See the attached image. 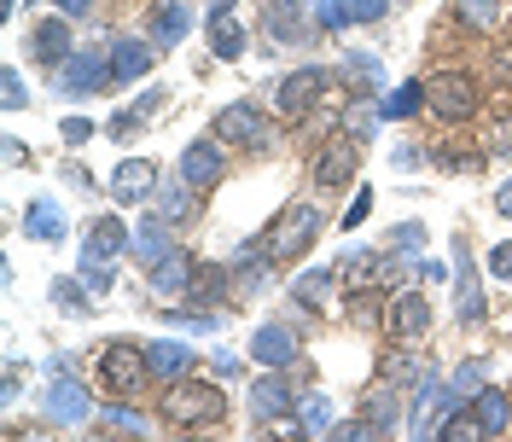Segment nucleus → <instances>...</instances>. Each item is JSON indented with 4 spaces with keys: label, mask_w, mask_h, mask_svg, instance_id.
Returning <instances> with one entry per match:
<instances>
[{
    "label": "nucleus",
    "mask_w": 512,
    "mask_h": 442,
    "mask_svg": "<svg viewBox=\"0 0 512 442\" xmlns=\"http://www.w3.org/2000/svg\"><path fill=\"white\" fill-rule=\"evenodd\" d=\"M204 30H210V53L216 59H245V30H239V18H233V0H210V18H204Z\"/></svg>",
    "instance_id": "obj_21"
},
{
    "label": "nucleus",
    "mask_w": 512,
    "mask_h": 442,
    "mask_svg": "<svg viewBox=\"0 0 512 442\" xmlns=\"http://www.w3.org/2000/svg\"><path fill=\"white\" fill-rule=\"evenodd\" d=\"M94 425H99V431H134V437H146V431H152V419L134 408V402H111L105 413H94Z\"/></svg>",
    "instance_id": "obj_37"
},
{
    "label": "nucleus",
    "mask_w": 512,
    "mask_h": 442,
    "mask_svg": "<svg viewBox=\"0 0 512 442\" xmlns=\"http://www.w3.org/2000/svg\"><path fill=\"white\" fill-rule=\"evenodd\" d=\"M297 437H332V425H338V413H332V396L326 390H303L297 396Z\"/></svg>",
    "instance_id": "obj_25"
},
{
    "label": "nucleus",
    "mask_w": 512,
    "mask_h": 442,
    "mask_svg": "<svg viewBox=\"0 0 512 442\" xmlns=\"http://www.w3.org/2000/svg\"><path fill=\"white\" fill-rule=\"evenodd\" d=\"M425 239H431V233H425V221H396V227H390V245H396L402 256H414Z\"/></svg>",
    "instance_id": "obj_43"
},
{
    "label": "nucleus",
    "mask_w": 512,
    "mask_h": 442,
    "mask_svg": "<svg viewBox=\"0 0 512 442\" xmlns=\"http://www.w3.org/2000/svg\"><path fill=\"white\" fill-rule=\"evenodd\" d=\"M367 210H373V187H361V192H355V204H350V210H344V227H350V233H355V227L367 221Z\"/></svg>",
    "instance_id": "obj_49"
},
{
    "label": "nucleus",
    "mask_w": 512,
    "mask_h": 442,
    "mask_svg": "<svg viewBox=\"0 0 512 442\" xmlns=\"http://www.w3.org/2000/svg\"><path fill=\"white\" fill-rule=\"evenodd\" d=\"M134 251V233H128L123 216H94L88 221V233H82V256H94V262H123V256Z\"/></svg>",
    "instance_id": "obj_17"
},
{
    "label": "nucleus",
    "mask_w": 512,
    "mask_h": 442,
    "mask_svg": "<svg viewBox=\"0 0 512 442\" xmlns=\"http://www.w3.org/2000/svg\"><path fill=\"white\" fill-rule=\"evenodd\" d=\"M338 76L350 82L355 94H379V88H384V59H379V53H344Z\"/></svg>",
    "instance_id": "obj_32"
},
{
    "label": "nucleus",
    "mask_w": 512,
    "mask_h": 442,
    "mask_svg": "<svg viewBox=\"0 0 512 442\" xmlns=\"http://www.w3.org/2000/svg\"><path fill=\"white\" fill-rule=\"evenodd\" d=\"M384 12H390V0H350V18H355V24H379Z\"/></svg>",
    "instance_id": "obj_47"
},
{
    "label": "nucleus",
    "mask_w": 512,
    "mask_h": 442,
    "mask_svg": "<svg viewBox=\"0 0 512 442\" xmlns=\"http://www.w3.org/2000/svg\"><path fill=\"white\" fill-rule=\"evenodd\" d=\"M175 245H181V239H175V227H169V221L158 216V210H152V216L140 221V227H134V262H140V268H158L163 256L175 251Z\"/></svg>",
    "instance_id": "obj_23"
},
{
    "label": "nucleus",
    "mask_w": 512,
    "mask_h": 442,
    "mask_svg": "<svg viewBox=\"0 0 512 442\" xmlns=\"http://www.w3.org/2000/svg\"><path fill=\"white\" fill-rule=\"evenodd\" d=\"M454 18L478 35H495L507 24V0H454Z\"/></svg>",
    "instance_id": "obj_34"
},
{
    "label": "nucleus",
    "mask_w": 512,
    "mask_h": 442,
    "mask_svg": "<svg viewBox=\"0 0 512 442\" xmlns=\"http://www.w3.org/2000/svg\"><path fill=\"white\" fill-rule=\"evenodd\" d=\"M454 315H460V326H483V280L466 233H454Z\"/></svg>",
    "instance_id": "obj_12"
},
{
    "label": "nucleus",
    "mask_w": 512,
    "mask_h": 442,
    "mask_svg": "<svg viewBox=\"0 0 512 442\" xmlns=\"http://www.w3.org/2000/svg\"><path fill=\"white\" fill-rule=\"evenodd\" d=\"M227 291H233V262H198L187 291H181V303H192V309H222Z\"/></svg>",
    "instance_id": "obj_18"
},
{
    "label": "nucleus",
    "mask_w": 512,
    "mask_h": 442,
    "mask_svg": "<svg viewBox=\"0 0 512 442\" xmlns=\"http://www.w3.org/2000/svg\"><path fill=\"white\" fill-rule=\"evenodd\" d=\"M495 210H501V216L512 221V175H507V181H501V187H495Z\"/></svg>",
    "instance_id": "obj_54"
},
{
    "label": "nucleus",
    "mask_w": 512,
    "mask_h": 442,
    "mask_svg": "<svg viewBox=\"0 0 512 442\" xmlns=\"http://www.w3.org/2000/svg\"><path fill=\"white\" fill-rule=\"evenodd\" d=\"M361 413H367L379 431H396V425H402V396H396V384L379 379L373 390H361Z\"/></svg>",
    "instance_id": "obj_30"
},
{
    "label": "nucleus",
    "mask_w": 512,
    "mask_h": 442,
    "mask_svg": "<svg viewBox=\"0 0 512 442\" xmlns=\"http://www.w3.org/2000/svg\"><path fill=\"white\" fill-rule=\"evenodd\" d=\"M361 140L355 134H332V140H320L315 146V163H309V175H315V187L320 192H344V187H355V169H361Z\"/></svg>",
    "instance_id": "obj_6"
},
{
    "label": "nucleus",
    "mask_w": 512,
    "mask_h": 442,
    "mask_svg": "<svg viewBox=\"0 0 512 442\" xmlns=\"http://www.w3.org/2000/svg\"><path fill=\"white\" fill-rule=\"evenodd\" d=\"M379 123H384V111H379V99H367V94L350 99V105H344V117H338V128H344V134H355L361 146H373Z\"/></svg>",
    "instance_id": "obj_35"
},
{
    "label": "nucleus",
    "mask_w": 512,
    "mask_h": 442,
    "mask_svg": "<svg viewBox=\"0 0 512 442\" xmlns=\"http://www.w3.org/2000/svg\"><path fill=\"white\" fill-rule=\"evenodd\" d=\"M140 123H146V117H140V111H123V117H117V123H111V134H117V140H128V134H140Z\"/></svg>",
    "instance_id": "obj_51"
},
{
    "label": "nucleus",
    "mask_w": 512,
    "mask_h": 442,
    "mask_svg": "<svg viewBox=\"0 0 512 442\" xmlns=\"http://www.w3.org/2000/svg\"><path fill=\"white\" fill-rule=\"evenodd\" d=\"M483 384H489V361H460V367H454V379H448V390H454L460 402H472Z\"/></svg>",
    "instance_id": "obj_39"
},
{
    "label": "nucleus",
    "mask_w": 512,
    "mask_h": 442,
    "mask_svg": "<svg viewBox=\"0 0 512 442\" xmlns=\"http://www.w3.org/2000/svg\"><path fill=\"white\" fill-rule=\"evenodd\" d=\"M251 419L256 425H291L297 419V390L286 384L280 367H262V379L251 384Z\"/></svg>",
    "instance_id": "obj_11"
},
{
    "label": "nucleus",
    "mask_w": 512,
    "mask_h": 442,
    "mask_svg": "<svg viewBox=\"0 0 512 442\" xmlns=\"http://www.w3.org/2000/svg\"><path fill=\"white\" fill-rule=\"evenodd\" d=\"M379 379H390L396 390H419V384L431 379V367H425V361H419L408 344H396V349L379 361Z\"/></svg>",
    "instance_id": "obj_29"
},
{
    "label": "nucleus",
    "mask_w": 512,
    "mask_h": 442,
    "mask_svg": "<svg viewBox=\"0 0 512 442\" xmlns=\"http://www.w3.org/2000/svg\"><path fill=\"white\" fill-rule=\"evenodd\" d=\"M99 390L111 396V402H134L146 384H152V367H146V344H134V338H111V344L99 349Z\"/></svg>",
    "instance_id": "obj_2"
},
{
    "label": "nucleus",
    "mask_w": 512,
    "mask_h": 442,
    "mask_svg": "<svg viewBox=\"0 0 512 442\" xmlns=\"http://www.w3.org/2000/svg\"><path fill=\"white\" fill-rule=\"evenodd\" d=\"M384 123H414V117H425V82H402V88H390V94L379 99Z\"/></svg>",
    "instance_id": "obj_33"
},
{
    "label": "nucleus",
    "mask_w": 512,
    "mask_h": 442,
    "mask_svg": "<svg viewBox=\"0 0 512 442\" xmlns=\"http://www.w3.org/2000/svg\"><path fill=\"white\" fill-rule=\"evenodd\" d=\"M24 233L41 239V245H64V233H70V221L53 198H30V210H24Z\"/></svg>",
    "instance_id": "obj_27"
},
{
    "label": "nucleus",
    "mask_w": 512,
    "mask_h": 442,
    "mask_svg": "<svg viewBox=\"0 0 512 442\" xmlns=\"http://www.w3.org/2000/svg\"><path fill=\"white\" fill-rule=\"evenodd\" d=\"M76 274L94 285V297H105V291H111V280H117V268H111V262H94V256H82V268H76Z\"/></svg>",
    "instance_id": "obj_44"
},
{
    "label": "nucleus",
    "mask_w": 512,
    "mask_h": 442,
    "mask_svg": "<svg viewBox=\"0 0 512 442\" xmlns=\"http://www.w3.org/2000/svg\"><path fill=\"white\" fill-rule=\"evenodd\" d=\"M198 198H204V192L192 187V181H181V175H175L169 187H158V198H152V204H158V216L169 221V227H187V221L198 216Z\"/></svg>",
    "instance_id": "obj_26"
},
{
    "label": "nucleus",
    "mask_w": 512,
    "mask_h": 442,
    "mask_svg": "<svg viewBox=\"0 0 512 442\" xmlns=\"http://www.w3.org/2000/svg\"><path fill=\"white\" fill-rule=\"evenodd\" d=\"M251 361L256 367H297L303 361V344H297V332H291L286 320H262L256 326V338H251Z\"/></svg>",
    "instance_id": "obj_14"
},
{
    "label": "nucleus",
    "mask_w": 512,
    "mask_h": 442,
    "mask_svg": "<svg viewBox=\"0 0 512 442\" xmlns=\"http://www.w3.org/2000/svg\"><path fill=\"white\" fill-rule=\"evenodd\" d=\"M59 12H64V18H88V12H94V0H59Z\"/></svg>",
    "instance_id": "obj_55"
},
{
    "label": "nucleus",
    "mask_w": 512,
    "mask_h": 442,
    "mask_svg": "<svg viewBox=\"0 0 512 442\" xmlns=\"http://www.w3.org/2000/svg\"><path fill=\"white\" fill-rule=\"evenodd\" d=\"M262 30L274 47H303L315 35V18H309V6H262Z\"/></svg>",
    "instance_id": "obj_20"
},
{
    "label": "nucleus",
    "mask_w": 512,
    "mask_h": 442,
    "mask_svg": "<svg viewBox=\"0 0 512 442\" xmlns=\"http://www.w3.org/2000/svg\"><path fill=\"white\" fill-rule=\"evenodd\" d=\"M59 134H64V146H82V140H94V123L88 117H64Z\"/></svg>",
    "instance_id": "obj_48"
},
{
    "label": "nucleus",
    "mask_w": 512,
    "mask_h": 442,
    "mask_svg": "<svg viewBox=\"0 0 512 442\" xmlns=\"http://www.w3.org/2000/svg\"><path fill=\"white\" fill-rule=\"evenodd\" d=\"M76 18H64V12H53V18H41L30 30V59L47 64V70H59L70 53H76V30H70Z\"/></svg>",
    "instance_id": "obj_16"
},
{
    "label": "nucleus",
    "mask_w": 512,
    "mask_h": 442,
    "mask_svg": "<svg viewBox=\"0 0 512 442\" xmlns=\"http://www.w3.org/2000/svg\"><path fill=\"white\" fill-rule=\"evenodd\" d=\"M41 413H47L53 425H88V419H94V396H88L82 379H64V367H59V379L41 390Z\"/></svg>",
    "instance_id": "obj_13"
},
{
    "label": "nucleus",
    "mask_w": 512,
    "mask_h": 442,
    "mask_svg": "<svg viewBox=\"0 0 512 442\" xmlns=\"http://www.w3.org/2000/svg\"><path fill=\"white\" fill-rule=\"evenodd\" d=\"M192 268H198V262H192V251H181V245H175L158 268H146V280H152V291H158V297H181V291H187V280H192Z\"/></svg>",
    "instance_id": "obj_28"
},
{
    "label": "nucleus",
    "mask_w": 512,
    "mask_h": 442,
    "mask_svg": "<svg viewBox=\"0 0 512 442\" xmlns=\"http://www.w3.org/2000/svg\"><path fill=\"white\" fill-rule=\"evenodd\" d=\"M472 413H478V431H483V437H507V425H512V396L501 390V384H483L478 396H472Z\"/></svg>",
    "instance_id": "obj_24"
},
{
    "label": "nucleus",
    "mask_w": 512,
    "mask_h": 442,
    "mask_svg": "<svg viewBox=\"0 0 512 442\" xmlns=\"http://www.w3.org/2000/svg\"><path fill=\"white\" fill-rule=\"evenodd\" d=\"M262 6H309V0H262Z\"/></svg>",
    "instance_id": "obj_56"
},
{
    "label": "nucleus",
    "mask_w": 512,
    "mask_h": 442,
    "mask_svg": "<svg viewBox=\"0 0 512 442\" xmlns=\"http://www.w3.org/2000/svg\"><path fill=\"white\" fill-rule=\"evenodd\" d=\"M0 99H6V111H30V88H24L18 64H6V70H0Z\"/></svg>",
    "instance_id": "obj_42"
},
{
    "label": "nucleus",
    "mask_w": 512,
    "mask_h": 442,
    "mask_svg": "<svg viewBox=\"0 0 512 442\" xmlns=\"http://www.w3.org/2000/svg\"><path fill=\"white\" fill-rule=\"evenodd\" d=\"M309 18H315V30H350V0H309Z\"/></svg>",
    "instance_id": "obj_40"
},
{
    "label": "nucleus",
    "mask_w": 512,
    "mask_h": 442,
    "mask_svg": "<svg viewBox=\"0 0 512 442\" xmlns=\"http://www.w3.org/2000/svg\"><path fill=\"white\" fill-rule=\"evenodd\" d=\"M181 181H192L198 192H216L227 181V140L222 134H204V140H192L187 152H181V169H175Z\"/></svg>",
    "instance_id": "obj_9"
},
{
    "label": "nucleus",
    "mask_w": 512,
    "mask_h": 442,
    "mask_svg": "<svg viewBox=\"0 0 512 442\" xmlns=\"http://www.w3.org/2000/svg\"><path fill=\"white\" fill-rule=\"evenodd\" d=\"M320 227H326L320 204H286L280 221L268 227V256H274V262H297V256L320 239Z\"/></svg>",
    "instance_id": "obj_5"
},
{
    "label": "nucleus",
    "mask_w": 512,
    "mask_h": 442,
    "mask_svg": "<svg viewBox=\"0 0 512 442\" xmlns=\"http://www.w3.org/2000/svg\"><path fill=\"white\" fill-rule=\"evenodd\" d=\"M326 88H332V70L326 64H297V70L280 76V88H274V111L280 117H309Z\"/></svg>",
    "instance_id": "obj_7"
},
{
    "label": "nucleus",
    "mask_w": 512,
    "mask_h": 442,
    "mask_svg": "<svg viewBox=\"0 0 512 442\" xmlns=\"http://www.w3.org/2000/svg\"><path fill=\"white\" fill-rule=\"evenodd\" d=\"M483 268H489L495 280H512V239H501V245L489 251V262H483Z\"/></svg>",
    "instance_id": "obj_46"
},
{
    "label": "nucleus",
    "mask_w": 512,
    "mask_h": 442,
    "mask_svg": "<svg viewBox=\"0 0 512 442\" xmlns=\"http://www.w3.org/2000/svg\"><path fill=\"white\" fill-rule=\"evenodd\" d=\"M146 367H152L158 384H175V379H187L192 367H198V349L175 344V338H152V344H146Z\"/></svg>",
    "instance_id": "obj_22"
},
{
    "label": "nucleus",
    "mask_w": 512,
    "mask_h": 442,
    "mask_svg": "<svg viewBox=\"0 0 512 442\" xmlns=\"http://www.w3.org/2000/svg\"><path fill=\"white\" fill-rule=\"evenodd\" d=\"M158 419L169 425V431H198V425H222L227 419V390L210 379H175L163 384L158 396Z\"/></svg>",
    "instance_id": "obj_1"
},
{
    "label": "nucleus",
    "mask_w": 512,
    "mask_h": 442,
    "mask_svg": "<svg viewBox=\"0 0 512 442\" xmlns=\"http://www.w3.org/2000/svg\"><path fill=\"white\" fill-rule=\"evenodd\" d=\"M163 105V88H146V94L134 99V111H140V117H152V111H158Z\"/></svg>",
    "instance_id": "obj_53"
},
{
    "label": "nucleus",
    "mask_w": 512,
    "mask_h": 442,
    "mask_svg": "<svg viewBox=\"0 0 512 442\" xmlns=\"http://www.w3.org/2000/svg\"><path fill=\"white\" fill-rule=\"evenodd\" d=\"M111 198H117V204H152V198H158V169H152V158H123L117 163Z\"/></svg>",
    "instance_id": "obj_19"
},
{
    "label": "nucleus",
    "mask_w": 512,
    "mask_h": 442,
    "mask_svg": "<svg viewBox=\"0 0 512 442\" xmlns=\"http://www.w3.org/2000/svg\"><path fill=\"white\" fill-rule=\"evenodd\" d=\"M489 158H512V123L489 128Z\"/></svg>",
    "instance_id": "obj_50"
},
{
    "label": "nucleus",
    "mask_w": 512,
    "mask_h": 442,
    "mask_svg": "<svg viewBox=\"0 0 512 442\" xmlns=\"http://www.w3.org/2000/svg\"><path fill=\"white\" fill-rule=\"evenodd\" d=\"M425 326H431V297L414 291V285H396L390 309H384V338L390 344H414V338H425Z\"/></svg>",
    "instance_id": "obj_8"
},
{
    "label": "nucleus",
    "mask_w": 512,
    "mask_h": 442,
    "mask_svg": "<svg viewBox=\"0 0 512 442\" xmlns=\"http://www.w3.org/2000/svg\"><path fill=\"white\" fill-rule=\"evenodd\" d=\"M105 88H117L111 53H70V59L59 64V94L64 99H88V94H105Z\"/></svg>",
    "instance_id": "obj_10"
},
{
    "label": "nucleus",
    "mask_w": 512,
    "mask_h": 442,
    "mask_svg": "<svg viewBox=\"0 0 512 442\" xmlns=\"http://www.w3.org/2000/svg\"><path fill=\"white\" fill-rule=\"evenodd\" d=\"M332 285H338V268H326V262H320V268H303V274L291 280V297H297L303 309H320V303L332 297Z\"/></svg>",
    "instance_id": "obj_36"
},
{
    "label": "nucleus",
    "mask_w": 512,
    "mask_h": 442,
    "mask_svg": "<svg viewBox=\"0 0 512 442\" xmlns=\"http://www.w3.org/2000/svg\"><path fill=\"white\" fill-rule=\"evenodd\" d=\"M192 35V6L187 0H163L158 12H152V41L158 47H175V41H187Z\"/></svg>",
    "instance_id": "obj_31"
},
{
    "label": "nucleus",
    "mask_w": 512,
    "mask_h": 442,
    "mask_svg": "<svg viewBox=\"0 0 512 442\" xmlns=\"http://www.w3.org/2000/svg\"><path fill=\"white\" fill-rule=\"evenodd\" d=\"M53 303L70 309V315H88L94 309V285L82 280V274H64V280H53Z\"/></svg>",
    "instance_id": "obj_38"
},
{
    "label": "nucleus",
    "mask_w": 512,
    "mask_h": 442,
    "mask_svg": "<svg viewBox=\"0 0 512 442\" xmlns=\"http://www.w3.org/2000/svg\"><path fill=\"white\" fill-rule=\"evenodd\" d=\"M437 163H443L448 175H478L483 163H489V152H466V146H443V152H437Z\"/></svg>",
    "instance_id": "obj_41"
},
{
    "label": "nucleus",
    "mask_w": 512,
    "mask_h": 442,
    "mask_svg": "<svg viewBox=\"0 0 512 442\" xmlns=\"http://www.w3.org/2000/svg\"><path fill=\"white\" fill-rule=\"evenodd\" d=\"M6 163H12V169H24V163H30V146H24V140H12V134H6Z\"/></svg>",
    "instance_id": "obj_52"
},
{
    "label": "nucleus",
    "mask_w": 512,
    "mask_h": 442,
    "mask_svg": "<svg viewBox=\"0 0 512 442\" xmlns=\"http://www.w3.org/2000/svg\"><path fill=\"white\" fill-rule=\"evenodd\" d=\"M105 53H111V76H117V88H123V82H146V76L158 70V41H146V35H117Z\"/></svg>",
    "instance_id": "obj_15"
},
{
    "label": "nucleus",
    "mask_w": 512,
    "mask_h": 442,
    "mask_svg": "<svg viewBox=\"0 0 512 442\" xmlns=\"http://www.w3.org/2000/svg\"><path fill=\"white\" fill-rule=\"evenodd\" d=\"M390 163H396V169L408 175V169H419V163H425V146H419V140H402V146L390 152Z\"/></svg>",
    "instance_id": "obj_45"
},
{
    "label": "nucleus",
    "mask_w": 512,
    "mask_h": 442,
    "mask_svg": "<svg viewBox=\"0 0 512 442\" xmlns=\"http://www.w3.org/2000/svg\"><path fill=\"white\" fill-rule=\"evenodd\" d=\"M216 134H222L227 146L251 152V158L274 152V123H268V111H262V105H251V99H233V105H222V111H216Z\"/></svg>",
    "instance_id": "obj_4"
},
{
    "label": "nucleus",
    "mask_w": 512,
    "mask_h": 442,
    "mask_svg": "<svg viewBox=\"0 0 512 442\" xmlns=\"http://www.w3.org/2000/svg\"><path fill=\"white\" fill-rule=\"evenodd\" d=\"M478 111H483V94L466 70H437V76L425 82V117L460 128V123H478Z\"/></svg>",
    "instance_id": "obj_3"
}]
</instances>
